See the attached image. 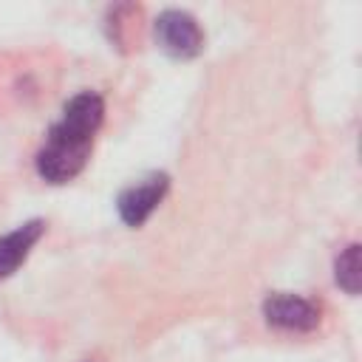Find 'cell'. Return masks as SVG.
<instances>
[{"label":"cell","instance_id":"277c9868","mask_svg":"<svg viewBox=\"0 0 362 362\" xmlns=\"http://www.w3.org/2000/svg\"><path fill=\"white\" fill-rule=\"evenodd\" d=\"M263 320L272 328L305 334V331H314L320 325V308L300 294L277 291V294H269L263 300Z\"/></svg>","mask_w":362,"mask_h":362},{"label":"cell","instance_id":"7a4b0ae2","mask_svg":"<svg viewBox=\"0 0 362 362\" xmlns=\"http://www.w3.org/2000/svg\"><path fill=\"white\" fill-rule=\"evenodd\" d=\"M156 45L173 59H192L204 51V31L189 11L167 8L153 23Z\"/></svg>","mask_w":362,"mask_h":362},{"label":"cell","instance_id":"8992f818","mask_svg":"<svg viewBox=\"0 0 362 362\" xmlns=\"http://www.w3.org/2000/svg\"><path fill=\"white\" fill-rule=\"evenodd\" d=\"M334 280L345 294H359L362 266H359V243L345 246L334 260Z\"/></svg>","mask_w":362,"mask_h":362},{"label":"cell","instance_id":"3957f363","mask_svg":"<svg viewBox=\"0 0 362 362\" xmlns=\"http://www.w3.org/2000/svg\"><path fill=\"white\" fill-rule=\"evenodd\" d=\"M167 189H170V175H167V173H158V170L141 175V178L133 181V184H127V187L119 192V198H116V212H119L122 223L130 226V229L144 226L147 218H150V215L158 209V204L164 201Z\"/></svg>","mask_w":362,"mask_h":362},{"label":"cell","instance_id":"6da1fadb","mask_svg":"<svg viewBox=\"0 0 362 362\" xmlns=\"http://www.w3.org/2000/svg\"><path fill=\"white\" fill-rule=\"evenodd\" d=\"M105 119V99L96 90H82L71 96L62 107L59 122L51 124L42 147L37 150L34 170L48 184L74 181L93 150V139Z\"/></svg>","mask_w":362,"mask_h":362},{"label":"cell","instance_id":"5b68a950","mask_svg":"<svg viewBox=\"0 0 362 362\" xmlns=\"http://www.w3.org/2000/svg\"><path fill=\"white\" fill-rule=\"evenodd\" d=\"M42 232H45V221L34 218V221L20 223L17 229H11L8 235L0 238V280L11 277L25 263V257L31 255V249L42 238Z\"/></svg>","mask_w":362,"mask_h":362}]
</instances>
